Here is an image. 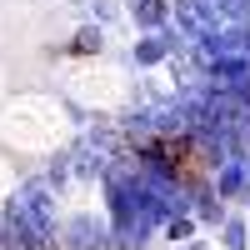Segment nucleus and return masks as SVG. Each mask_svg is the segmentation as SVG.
<instances>
[{
  "instance_id": "nucleus-3",
  "label": "nucleus",
  "mask_w": 250,
  "mask_h": 250,
  "mask_svg": "<svg viewBox=\"0 0 250 250\" xmlns=\"http://www.w3.org/2000/svg\"><path fill=\"white\" fill-rule=\"evenodd\" d=\"M75 165H80L85 175H95V170H110V130H90L85 140H80Z\"/></svg>"
},
{
  "instance_id": "nucleus-2",
  "label": "nucleus",
  "mask_w": 250,
  "mask_h": 250,
  "mask_svg": "<svg viewBox=\"0 0 250 250\" xmlns=\"http://www.w3.org/2000/svg\"><path fill=\"white\" fill-rule=\"evenodd\" d=\"M180 30L190 40H210L220 35V15H215V0H180Z\"/></svg>"
},
{
  "instance_id": "nucleus-4",
  "label": "nucleus",
  "mask_w": 250,
  "mask_h": 250,
  "mask_svg": "<svg viewBox=\"0 0 250 250\" xmlns=\"http://www.w3.org/2000/svg\"><path fill=\"white\" fill-rule=\"evenodd\" d=\"M65 235H70L75 250H90V245H100V225H95V220H70Z\"/></svg>"
},
{
  "instance_id": "nucleus-5",
  "label": "nucleus",
  "mask_w": 250,
  "mask_h": 250,
  "mask_svg": "<svg viewBox=\"0 0 250 250\" xmlns=\"http://www.w3.org/2000/svg\"><path fill=\"white\" fill-rule=\"evenodd\" d=\"M245 180H250V165H245V160H225V170H220V195L240 190Z\"/></svg>"
},
{
  "instance_id": "nucleus-7",
  "label": "nucleus",
  "mask_w": 250,
  "mask_h": 250,
  "mask_svg": "<svg viewBox=\"0 0 250 250\" xmlns=\"http://www.w3.org/2000/svg\"><path fill=\"white\" fill-rule=\"evenodd\" d=\"M135 20H140V25H160L165 5H160V0H135Z\"/></svg>"
},
{
  "instance_id": "nucleus-8",
  "label": "nucleus",
  "mask_w": 250,
  "mask_h": 250,
  "mask_svg": "<svg viewBox=\"0 0 250 250\" xmlns=\"http://www.w3.org/2000/svg\"><path fill=\"white\" fill-rule=\"evenodd\" d=\"M165 50H170V40H145V45H135V60H140V65H150V60H160Z\"/></svg>"
},
{
  "instance_id": "nucleus-9",
  "label": "nucleus",
  "mask_w": 250,
  "mask_h": 250,
  "mask_svg": "<svg viewBox=\"0 0 250 250\" xmlns=\"http://www.w3.org/2000/svg\"><path fill=\"white\" fill-rule=\"evenodd\" d=\"M225 245H230V250H240V245H245V235H240V225H230V230H225Z\"/></svg>"
},
{
  "instance_id": "nucleus-1",
  "label": "nucleus",
  "mask_w": 250,
  "mask_h": 250,
  "mask_svg": "<svg viewBox=\"0 0 250 250\" xmlns=\"http://www.w3.org/2000/svg\"><path fill=\"white\" fill-rule=\"evenodd\" d=\"M10 205H15V210H20L40 235L50 240V230H55V200H50V190H45L40 180H35V185H20V195H15Z\"/></svg>"
},
{
  "instance_id": "nucleus-6",
  "label": "nucleus",
  "mask_w": 250,
  "mask_h": 250,
  "mask_svg": "<svg viewBox=\"0 0 250 250\" xmlns=\"http://www.w3.org/2000/svg\"><path fill=\"white\" fill-rule=\"evenodd\" d=\"M215 15H220V20H235V25H245V20H250V0H215Z\"/></svg>"
}]
</instances>
